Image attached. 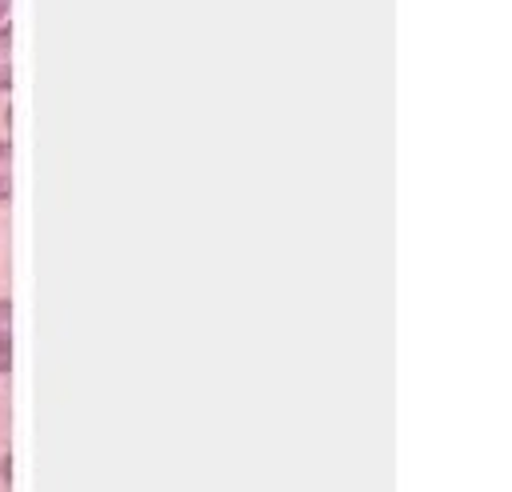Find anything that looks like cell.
<instances>
[{"mask_svg":"<svg viewBox=\"0 0 512 492\" xmlns=\"http://www.w3.org/2000/svg\"><path fill=\"white\" fill-rule=\"evenodd\" d=\"M12 40H16V28H12V20H4V24H0V92H12V84H16Z\"/></svg>","mask_w":512,"mask_h":492,"instance_id":"1","label":"cell"},{"mask_svg":"<svg viewBox=\"0 0 512 492\" xmlns=\"http://www.w3.org/2000/svg\"><path fill=\"white\" fill-rule=\"evenodd\" d=\"M0 360H12V300L0 296Z\"/></svg>","mask_w":512,"mask_h":492,"instance_id":"2","label":"cell"},{"mask_svg":"<svg viewBox=\"0 0 512 492\" xmlns=\"http://www.w3.org/2000/svg\"><path fill=\"white\" fill-rule=\"evenodd\" d=\"M12 200V140H0V204Z\"/></svg>","mask_w":512,"mask_h":492,"instance_id":"3","label":"cell"},{"mask_svg":"<svg viewBox=\"0 0 512 492\" xmlns=\"http://www.w3.org/2000/svg\"><path fill=\"white\" fill-rule=\"evenodd\" d=\"M8 8H12V0H0V24L8 20Z\"/></svg>","mask_w":512,"mask_h":492,"instance_id":"4","label":"cell"},{"mask_svg":"<svg viewBox=\"0 0 512 492\" xmlns=\"http://www.w3.org/2000/svg\"><path fill=\"white\" fill-rule=\"evenodd\" d=\"M12 372V360H0V376H8Z\"/></svg>","mask_w":512,"mask_h":492,"instance_id":"5","label":"cell"}]
</instances>
